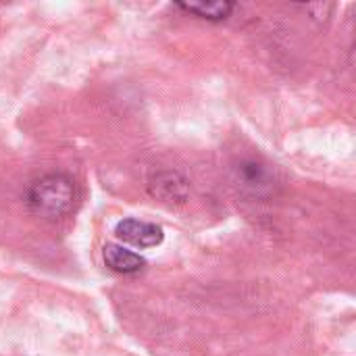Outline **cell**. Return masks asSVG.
I'll return each instance as SVG.
<instances>
[{
	"instance_id": "1",
	"label": "cell",
	"mask_w": 356,
	"mask_h": 356,
	"mask_svg": "<svg viewBox=\"0 0 356 356\" xmlns=\"http://www.w3.org/2000/svg\"><path fill=\"white\" fill-rule=\"evenodd\" d=\"M25 200L33 215L46 221H56L73 211L77 200V190L69 175L48 173L35 179L27 188Z\"/></svg>"
},
{
	"instance_id": "2",
	"label": "cell",
	"mask_w": 356,
	"mask_h": 356,
	"mask_svg": "<svg viewBox=\"0 0 356 356\" xmlns=\"http://www.w3.org/2000/svg\"><path fill=\"white\" fill-rule=\"evenodd\" d=\"M115 236L123 244H129L134 248H152L159 246L165 238L161 225L140 219H123L121 223H117Z\"/></svg>"
},
{
	"instance_id": "3",
	"label": "cell",
	"mask_w": 356,
	"mask_h": 356,
	"mask_svg": "<svg viewBox=\"0 0 356 356\" xmlns=\"http://www.w3.org/2000/svg\"><path fill=\"white\" fill-rule=\"evenodd\" d=\"M148 188H150V194H152L154 198H159V200H163V202H169V204H173V202H184V200L188 198V192H190V190H188V181H186L181 175L171 173V171L156 173V175L150 179Z\"/></svg>"
},
{
	"instance_id": "4",
	"label": "cell",
	"mask_w": 356,
	"mask_h": 356,
	"mask_svg": "<svg viewBox=\"0 0 356 356\" xmlns=\"http://www.w3.org/2000/svg\"><path fill=\"white\" fill-rule=\"evenodd\" d=\"M102 257H104V265L111 271L121 273V275H136V273L144 271V267H146V261L138 252L127 250L119 244H106L102 250Z\"/></svg>"
},
{
	"instance_id": "5",
	"label": "cell",
	"mask_w": 356,
	"mask_h": 356,
	"mask_svg": "<svg viewBox=\"0 0 356 356\" xmlns=\"http://www.w3.org/2000/svg\"><path fill=\"white\" fill-rule=\"evenodd\" d=\"M236 173H238L240 186L246 188V190H250L252 194H261V192L271 190L273 177H271V171L267 169V165H263V163L244 161V163L238 165Z\"/></svg>"
},
{
	"instance_id": "6",
	"label": "cell",
	"mask_w": 356,
	"mask_h": 356,
	"mask_svg": "<svg viewBox=\"0 0 356 356\" xmlns=\"http://www.w3.org/2000/svg\"><path fill=\"white\" fill-rule=\"evenodd\" d=\"M177 6L207 21H225L232 15L236 4L223 0V2H177Z\"/></svg>"
}]
</instances>
